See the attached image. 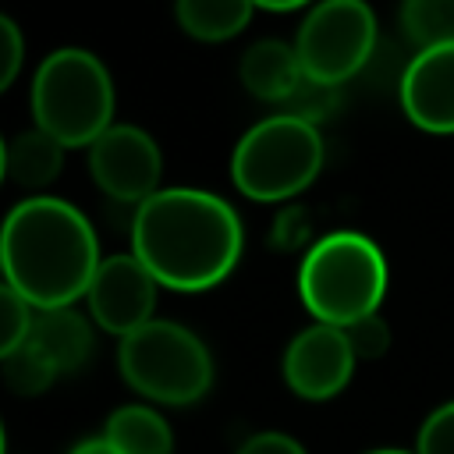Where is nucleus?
<instances>
[{"mask_svg": "<svg viewBox=\"0 0 454 454\" xmlns=\"http://www.w3.org/2000/svg\"><path fill=\"white\" fill-rule=\"evenodd\" d=\"M241 245V220L216 192L160 188L131 216V255L170 291L216 287L234 270Z\"/></svg>", "mask_w": 454, "mask_h": 454, "instance_id": "nucleus-1", "label": "nucleus"}, {"mask_svg": "<svg viewBox=\"0 0 454 454\" xmlns=\"http://www.w3.org/2000/svg\"><path fill=\"white\" fill-rule=\"evenodd\" d=\"M0 262L4 284L35 312H46L67 309L89 294L103 255L92 223L78 206L57 195H32L4 220Z\"/></svg>", "mask_w": 454, "mask_h": 454, "instance_id": "nucleus-2", "label": "nucleus"}, {"mask_svg": "<svg viewBox=\"0 0 454 454\" xmlns=\"http://www.w3.org/2000/svg\"><path fill=\"white\" fill-rule=\"evenodd\" d=\"M301 305L326 326H351L376 316L387 294V259L376 241L358 231L323 234L298 270Z\"/></svg>", "mask_w": 454, "mask_h": 454, "instance_id": "nucleus-3", "label": "nucleus"}, {"mask_svg": "<svg viewBox=\"0 0 454 454\" xmlns=\"http://www.w3.org/2000/svg\"><path fill=\"white\" fill-rule=\"evenodd\" d=\"M114 78L89 50H53L32 74L35 128L53 135L64 149L92 145L106 128H114Z\"/></svg>", "mask_w": 454, "mask_h": 454, "instance_id": "nucleus-4", "label": "nucleus"}, {"mask_svg": "<svg viewBox=\"0 0 454 454\" xmlns=\"http://www.w3.org/2000/svg\"><path fill=\"white\" fill-rule=\"evenodd\" d=\"M117 365L124 383L170 408L195 404L213 387V355L202 337L174 319H153L128 333L117 348Z\"/></svg>", "mask_w": 454, "mask_h": 454, "instance_id": "nucleus-5", "label": "nucleus"}, {"mask_svg": "<svg viewBox=\"0 0 454 454\" xmlns=\"http://www.w3.org/2000/svg\"><path fill=\"white\" fill-rule=\"evenodd\" d=\"M323 170V135L319 128L270 114L255 121L231 153V181L245 199L280 202L305 192Z\"/></svg>", "mask_w": 454, "mask_h": 454, "instance_id": "nucleus-6", "label": "nucleus"}, {"mask_svg": "<svg viewBox=\"0 0 454 454\" xmlns=\"http://www.w3.org/2000/svg\"><path fill=\"white\" fill-rule=\"evenodd\" d=\"M376 46V14L362 0H323L298 25L294 50L305 78L344 85L365 67Z\"/></svg>", "mask_w": 454, "mask_h": 454, "instance_id": "nucleus-7", "label": "nucleus"}, {"mask_svg": "<svg viewBox=\"0 0 454 454\" xmlns=\"http://www.w3.org/2000/svg\"><path fill=\"white\" fill-rule=\"evenodd\" d=\"M89 170L103 195L142 206L160 192L163 156L138 124H114L89 145Z\"/></svg>", "mask_w": 454, "mask_h": 454, "instance_id": "nucleus-8", "label": "nucleus"}, {"mask_svg": "<svg viewBox=\"0 0 454 454\" xmlns=\"http://www.w3.org/2000/svg\"><path fill=\"white\" fill-rule=\"evenodd\" d=\"M156 277L131 255V252H117L106 255L89 284V316L92 323H99L106 333H117L121 340L135 330H142L145 323H153L156 316Z\"/></svg>", "mask_w": 454, "mask_h": 454, "instance_id": "nucleus-9", "label": "nucleus"}, {"mask_svg": "<svg viewBox=\"0 0 454 454\" xmlns=\"http://www.w3.org/2000/svg\"><path fill=\"white\" fill-rule=\"evenodd\" d=\"M355 362L358 358L340 326L312 323L287 340L280 372H284V383L301 401H330L348 387Z\"/></svg>", "mask_w": 454, "mask_h": 454, "instance_id": "nucleus-10", "label": "nucleus"}, {"mask_svg": "<svg viewBox=\"0 0 454 454\" xmlns=\"http://www.w3.org/2000/svg\"><path fill=\"white\" fill-rule=\"evenodd\" d=\"M401 106L411 124L433 135L454 131V43L419 50L397 82Z\"/></svg>", "mask_w": 454, "mask_h": 454, "instance_id": "nucleus-11", "label": "nucleus"}, {"mask_svg": "<svg viewBox=\"0 0 454 454\" xmlns=\"http://www.w3.org/2000/svg\"><path fill=\"white\" fill-rule=\"evenodd\" d=\"M238 74H241V85L248 96H255L262 103H280V106L294 96V89L305 78L294 43H284V39L252 43L241 57Z\"/></svg>", "mask_w": 454, "mask_h": 454, "instance_id": "nucleus-12", "label": "nucleus"}, {"mask_svg": "<svg viewBox=\"0 0 454 454\" xmlns=\"http://www.w3.org/2000/svg\"><path fill=\"white\" fill-rule=\"evenodd\" d=\"M28 344H35L53 362V369L64 376V372H74L89 362V355H92V323L74 305L46 309V312H35V326H32Z\"/></svg>", "mask_w": 454, "mask_h": 454, "instance_id": "nucleus-13", "label": "nucleus"}, {"mask_svg": "<svg viewBox=\"0 0 454 454\" xmlns=\"http://www.w3.org/2000/svg\"><path fill=\"white\" fill-rule=\"evenodd\" d=\"M60 167H64V145L43 128H25L11 135L4 145V170L21 188H43L57 181Z\"/></svg>", "mask_w": 454, "mask_h": 454, "instance_id": "nucleus-14", "label": "nucleus"}, {"mask_svg": "<svg viewBox=\"0 0 454 454\" xmlns=\"http://www.w3.org/2000/svg\"><path fill=\"white\" fill-rule=\"evenodd\" d=\"M103 436L121 454H170L174 450V433H170L167 419L149 404L114 408L103 426Z\"/></svg>", "mask_w": 454, "mask_h": 454, "instance_id": "nucleus-15", "label": "nucleus"}, {"mask_svg": "<svg viewBox=\"0 0 454 454\" xmlns=\"http://www.w3.org/2000/svg\"><path fill=\"white\" fill-rule=\"evenodd\" d=\"M252 11L255 4H245V0H181L174 7L177 25L202 43H223L238 35L248 25Z\"/></svg>", "mask_w": 454, "mask_h": 454, "instance_id": "nucleus-16", "label": "nucleus"}, {"mask_svg": "<svg viewBox=\"0 0 454 454\" xmlns=\"http://www.w3.org/2000/svg\"><path fill=\"white\" fill-rule=\"evenodd\" d=\"M401 28L419 50L454 43V0H408L401 4Z\"/></svg>", "mask_w": 454, "mask_h": 454, "instance_id": "nucleus-17", "label": "nucleus"}, {"mask_svg": "<svg viewBox=\"0 0 454 454\" xmlns=\"http://www.w3.org/2000/svg\"><path fill=\"white\" fill-rule=\"evenodd\" d=\"M0 369H4V383L21 397H35V394L50 390V383L60 376L53 369V362L35 344H21L18 351L0 355Z\"/></svg>", "mask_w": 454, "mask_h": 454, "instance_id": "nucleus-18", "label": "nucleus"}, {"mask_svg": "<svg viewBox=\"0 0 454 454\" xmlns=\"http://www.w3.org/2000/svg\"><path fill=\"white\" fill-rule=\"evenodd\" d=\"M340 103V89L337 85H323V82H312V78H301V85L294 89V96L284 103L280 114L287 117H298L312 128H319Z\"/></svg>", "mask_w": 454, "mask_h": 454, "instance_id": "nucleus-19", "label": "nucleus"}, {"mask_svg": "<svg viewBox=\"0 0 454 454\" xmlns=\"http://www.w3.org/2000/svg\"><path fill=\"white\" fill-rule=\"evenodd\" d=\"M35 326V309L14 291V287H0V355L18 351L21 344H28Z\"/></svg>", "mask_w": 454, "mask_h": 454, "instance_id": "nucleus-20", "label": "nucleus"}, {"mask_svg": "<svg viewBox=\"0 0 454 454\" xmlns=\"http://www.w3.org/2000/svg\"><path fill=\"white\" fill-rule=\"evenodd\" d=\"M415 454H454V401L433 408L415 436Z\"/></svg>", "mask_w": 454, "mask_h": 454, "instance_id": "nucleus-21", "label": "nucleus"}, {"mask_svg": "<svg viewBox=\"0 0 454 454\" xmlns=\"http://www.w3.org/2000/svg\"><path fill=\"white\" fill-rule=\"evenodd\" d=\"M344 337H348L355 358H380L387 351V344H390V330H387V323H383L380 312L376 316H365V319H358L351 326H344Z\"/></svg>", "mask_w": 454, "mask_h": 454, "instance_id": "nucleus-22", "label": "nucleus"}, {"mask_svg": "<svg viewBox=\"0 0 454 454\" xmlns=\"http://www.w3.org/2000/svg\"><path fill=\"white\" fill-rule=\"evenodd\" d=\"M25 60V39L21 28L11 18H0V89H11Z\"/></svg>", "mask_w": 454, "mask_h": 454, "instance_id": "nucleus-23", "label": "nucleus"}, {"mask_svg": "<svg viewBox=\"0 0 454 454\" xmlns=\"http://www.w3.org/2000/svg\"><path fill=\"white\" fill-rule=\"evenodd\" d=\"M234 454H309L294 436H287V433H273V429H266V433H252Z\"/></svg>", "mask_w": 454, "mask_h": 454, "instance_id": "nucleus-24", "label": "nucleus"}, {"mask_svg": "<svg viewBox=\"0 0 454 454\" xmlns=\"http://www.w3.org/2000/svg\"><path fill=\"white\" fill-rule=\"evenodd\" d=\"M71 454H121L106 436H92V440H82L78 447H71Z\"/></svg>", "mask_w": 454, "mask_h": 454, "instance_id": "nucleus-25", "label": "nucleus"}, {"mask_svg": "<svg viewBox=\"0 0 454 454\" xmlns=\"http://www.w3.org/2000/svg\"><path fill=\"white\" fill-rule=\"evenodd\" d=\"M365 454H415V450H397V447H380V450H365Z\"/></svg>", "mask_w": 454, "mask_h": 454, "instance_id": "nucleus-26", "label": "nucleus"}]
</instances>
